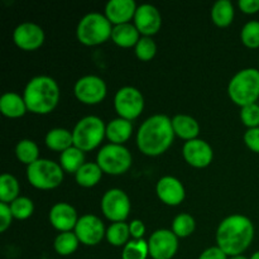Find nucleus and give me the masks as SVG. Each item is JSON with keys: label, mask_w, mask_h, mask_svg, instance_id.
<instances>
[{"label": "nucleus", "mask_w": 259, "mask_h": 259, "mask_svg": "<svg viewBox=\"0 0 259 259\" xmlns=\"http://www.w3.org/2000/svg\"><path fill=\"white\" fill-rule=\"evenodd\" d=\"M96 163L104 174L119 176L128 171L133 163V157L129 149L121 144L109 143L101 147L96 156Z\"/></svg>", "instance_id": "8"}, {"label": "nucleus", "mask_w": 259, "mask_h": 259, "mask_svg": "<svg viewBox=\"0 0 259 259\" xmlns=\"http://www.w3.org/2000/svg\"><path fill=\"white\" fill-rule=\"evenodd\" d=\"M76 99L86 105L100 104L108 94L105 81L96 75H86L78 78L73 86Z\"/></svg>", "instance_id": "11"}, {"label": "nucleus", "mask_w": 259, "mask_h": 259, "mask_svg": "<svg viewBox=\"0 0 259 259\" xmlns=\"http://www.w3.org/2000/svg\"><path fill=\"white\" fill-rule=\"evenodd\" d=\"M182 156L190 166L195 168H205L212 162L214 151L206 141L196 138L185 142L182 147Z\"/></svg>", "instance_id": "15"}, {"label": "nucleus", "mask_w": 259, "mask_h": 259, "mask_svg": "<svg viewBox=\"0 0 259 259\" xmlns=\"http://www.w3.org/2000/svg\"><path fill=\"white\" fill-rule=\"evenodd\" d=\"M65 171L60 163L47 158H39L27 166V179L38 190H53L63 181Z\"/></svg>", "instance_id": "7"}, {"label": "nucleus", "mask_w": 259, "mask_h": 259, "mask_svg": "<svg viewBox=\"0 0 259 259\" xmlns=\"http://www.w3.org/2000/svg\"><path fill=\"white\" fill-rule=\"evenodd\" d=\"M139 39H141V33L137 29L136 25L132 24V23H125V24H119L113 27L111 40L119 47H136Z\"/></svg>", "instance_id": "22"}, {"label": "nucleus", "mask_w": 259, "mask_h": 259, "mask_svg": "<svg viewBox=\"0 0 259 259\" xmlns=\"http://www.w3.org/2000/svg\"><path fill=\"white\" fill-rule=\"evenodd\" d=\"M72 137L73 146L82 152H90L98 148L106 137V125L99 116H83L76 123L72 131Z\"/></svg>", "instance_id": "6"}, {"label": "nucleus", "mask_w": 259, "mask_h": 259, "mask_svg": "<svg viewBox=\"0 0 259 259\" xmlns=\"http://www.w3.org/2000/svg\"><path fill=\"white\" fill-rule=\"evenodd\" d=\"M175 139L172 119L164 114L149 116L142 123L137 133V146L148 157L163 154L172 146Z\"/></svg>", "instance_id": "2"}, {"label": "nucleus", "mask_w": 259, "mask_h": 259, "mask_svg": "<svg viewBox=\"0 0 259 259\" xmlns=\"http://www.w3.org/2000/svg\"><path fill=\"white\" fill-rule=\"evenodd\" d=\"M133 20V24L143 37H152L162 27L161 13L152 4L138 5Z\"/></svg>", "instance_id": "16"}, {"label": "nucleus", "mask_w": 259, "mask_h": 259, "mask_svg": "<svg viewBox=\"0 0 259 259\" xmlns=\"http://www.w3.org/2000/svg\"><path fill=\"white\" fill-rule=\"evenodd\" d=\"M134 52L138 60L147 62V61H151L152 58H154L157 53V45L152 37H143L142 35L141 39L138 40V43L134 47Z\"/></svg>", "instance_id": "36"}, {"label": "nucleus", "mask_w": 259, "mask_h": 259, "mask_svg": "<svg viewBox=\"0 0 259 259\" xmlns=\"http://www.w3.org/2000/svg\"><path fill=\"white\" fill-rule=\"evenodd\" d=\"M9 206L14 219L18 220L28 219V218L32 217L33 211H34V204L27 196H19L12 204H9Z\"/></svg>", "instance_id": "34"}, {"label": "nucleus", "mask_w": 259, "mask_h": 259, "mask_svg": "<svg viewBox=\"0 0 259 259\" xmlns=\"http://www.w3.org/2000/svg\"><path fill=\"white\" fill-rule=\"evenodd\" d=\"M158 199L168 206H179L186 197V191L179 179L174 176H164L156 185Z\"/></svg>", "instance_id": "17"}, {"label": "nucleus", "mask_w": 259, "mask_h": 259, "mask_svg": "<svg viewBox=\"0 0 259 259\" xmlns=\"http://www.w3.org/2000/svg\"><path fill=\"white\" fill-rule=\"evenodd\" d=\"M240 120L248 129L259 126V104H250L240 109Z\"/></svg>", "instance_id": "37"}, {"label": "nucleus", "mask_w": 259, "mask_h": 259, "mask_svg": "<svg viewBox=\"0 0 259 259\" xmlns=\"http://www.w3.org/2000/svg\"><path fill=\"white\" fill-rule=\"evenodd\" d=\"M175 136L189 142L196 139L200 133V125L195 118L186 114H177L172 118Z\"/></svg>", "instance_id": "21"}, {"label": "nucleus", "mask_w": 259, "mask_h": 259, "mask_svg": "<svg viewBox=\"0 0 259 259\" xmlns=\"http://www.w3.org/2000/svg\"><path fill=\"white\" fill-rule=\"evenodd\" d=\"M211 20L217 27L225 28L234 20V5L230 0H218L211 7Z\"/></svg>", "instance_id": "25"}, {"label": "nucleus", "mask_w": 259, "mask_h": 259, "mask_svg": "<svg viewBox=\"0 0 259 259\" xmlns=\"http://www.w3.org/2000/svg\"><path fill=\"white\" fill-rule=\"evenodd\" d=\"M80 240H78L77 235L75 232H65L60 233L57 237L55 238L53 242V248H55L56 253L62 257H67V255L73 254L77 250Z\"/></svg>", "instance_id": "28"}, {"label": "nucleus", "mask_w": 259, "mask_h": 259, "mask_svg": "<svg viewBox=\"0 0 259 259\" xmlns=\"http://www.w3.org/2000/svg\"><path fill=\"white\" fill-rule=\"evenodd\" d=\"M129 232H131V237L133 239H143L144 234H146V225L142 220L134 219L129 224Z\"/></svg>", "instance_id": "40"}, {"label": "nucleus", "mask_w": 259, "mask_h": 259, "mask_svg": "<svg viewBox=\"0 0 259 259\" xmlns=\"http://www.w3.org/2000/svg\"><path fill=\"white\" fill-rule=\"evenodd\" d=\"M105 238L109 244L114 245V247H124L129 242V238H131L129 224H126L125 222L113 223L106 229Z\"/></svg>", "instance_id": "31"}, {"label": "nucleus", "mask_w": 259, "mask_h": 259, "mask_svg": "<svg viewBox=\"0 0 259 259\" xmlns=\"http://www.w3.org/2000/svg\"><path fill=\"white\" fill-rule=\"evenodd\" d=\"M228 95L238 106L255 104L259 99V70L253 67L238 71L228 83Z\"/></svg>", "instance_id": "4"}, {"label": "nucleus", "mask_w": 259, "mask_h": 259, "mask_svg": "<svg viewBox=\"0 0 259 259\" xmlns=\"http://www.w3.org/2000/svg\"><path fill=\"white\" fill-rule=\"evenodd\" d=\"M114 108L119 118L134 120L144 109V98L134 86H123L114 96Z\"/></svg>", "instance_id": "9"}, {"label": "nucleus", "mask_w": 259, "mask_h": 259, "mask_svg": "<svg viewBox=\"0 0 259 259\" xmlns=\"http://www.w3.org/2000/svg\"><path fill=\"white\" fill-rule=\"evenodd\" d=\"M103 174V169L99 167L96 162H86L75 174V180L77 185L89 189V187L96 186L100 182Z\"/></svg>", "instance_id": "26"}, {"label": "nucleus", "mask_w": 259, "mask_h": 259, "mask_svg": "<svg viewBox=\"0 0 259 259\" xmlns=\"http://www.w3.org/2000/svg\"><path fill=\"white\" fill-rule=\"evenodd\" d=\"M20 186L18 180L10 174H3L0 176V201L4 204H12L19 197Z\"/></svg>", "instance_id": "29"}, {"label": "nucleus", "mask_w": 259, "mask_h": 259, "mask_svg": "<svg viewBox=\"0 0 259 259\" xmlns=\"http://www.w3.org/2000/svg\"><path fill=\"white\" fill-rule=\"evenodd\" d=\"M60 96L61 91L57 81L46 75L30 78L23 93L28 111L38 115H46L55 110Z\"/></svg>", "instance_id": "3"}, {"label": "nucleus", "mask_w": 259, "mask_h": 259, "mask_svg": "<svg viewBox=\"0 0 259 259\" xmlns=\"http://www.w3.org/2000/svg\"><path fill=\"white\" fill-rule=\"evenodd\" d=\"M75 207L67 202H57L50 210V223L60 233L72 232L78 222Z\"/></svg>", "instance_id": "18"}, {"label": "nucleus", "mask_w": 259, "mask_h": 259, "mask_svg": "<svg viewBox=\"0 0 259 259\" xmlns=\"http://www.w3.org/2000/svg\"><path fill=\"white\" fill-rule=\"evenodd\" d=\"M15 156L18 161L29 166L39 159V148L32 139H22L15 146Z\"/></svg>", "instance_id": "30"}, {"label": "nucleus", "mask_w": 259, "mask_h": 259, "mask_svg": "<svg viewBox=\"0 0 259 259\" xmlns=\"http://www.w3.org/2000/svg\"><path fill=\"white\" fill-rule=\"evenodd\" d=\"M229 259H249V258L244 257V255H237V257H232V258H229Z\"/></svg>", "instance_id": "44"}, {"label": "nucleus", "mask_w": 259, "mask_h": 259, "mask_svg": "<svg viewBox=\"0 0 259 259\" xmlns=\"http://www.w3.org/2000/svg\"><path fill=\"white\" fill-rule=\"evenodd\" d=\"M132 133H133V124L126 119L116 118L106 124V138L113 144L123 146L131 138Z\"/></svg>", "instance_id": "23"}, {"label": "nucleus", "mask_w": 259, "mask_h": 259, "mask_svg": "<svg viewBox=\"0 0 259 259\" xmlns=\"http://www.w3.org/2000/svg\"><path fill=\"white\" fill-rule=\"evenodd\" d=\"M240 40L248 48H259V20L245 23L240 32Z\"/></svg>", "instance_id": "35"}, {"label": "nucleus", "mask_w": 259, "mask_h": 259, "mask_svg": "<svg viewBox=\"0 0 259 259\" xmlns=\"http://www.w3.org/2000/svg\"><path fill=\"white\" fill-rule=\"evenodd\" d=\"M13 219L14 217H13L9 205L0 202V233L7 232L8 228L12 225Z\"/></svg>", "instance_id": "39"}, {"label": "nucleus", "mask_w": 259, "mask_h": 259, "mask_svg": "<svg viewBox=\"0 0 259 259\" xmlns=\"http://www.w3.org/2000/svg\"><path fill=\"white\" fill-rule=\"evenodd\" d=\"M113 24L109 22L105 14L93 12L83 15L76 28L77 40L83 46H99L111 38Z\"/></svg>", "instance_id": "5"}, {"label": "nucleus", "mask_w": 259, "mask_h": 259, "mask_svg": "<svg viewBox=\"0 0 259 259\" xmlns=\"http://www.w3.org/2000/svg\"><path fill=\"white\" fill-rule=\"evenodd\" d=\"M238 7L245 14H255L259 12V0H239Z\"/></svg>", "instance_id": "42"}, {"label": "nucleus", "mask_w": 259, "mask_h": 259, "mask_svg": "<svg viewBox=\"0 0 259 259\" xmlns=\"http://www.w3.org/2000/svg\"><path fill=\"white\" fill-rule=\"evenodd\" d=\"M46 146L56 152H65L73 146L72 132L65 128H53L48 131L45 138Z\"/></svg>", "instance_id": "24"}, {"label": "nucleus", "mask_w": 259, "mask_h": 259, "mask_svg": "<svg viewBox=\"0 0 259 259\" xmlns=\"http://www.w3.org/2000/svg\"><path fill=\"white\" fill-rule=\"evenodd\" d=\"M254 239V225L249 218L240 214L227 217L217 229L218 247L228 255L237 257L249 248Z\"/></svg>", "instance_id": "1"}, {"label": "nucleus", "mask_w": 259, "mask_h": 259, "mask_svg": "<svg viewBox=\"0 0 259 259\" xmlns=\"http://www.w3.org/2000/svg\"><path fill=\"white\" fill-rule=\"evenodd\" d=\"M196 222L194 217L187 212H181L172 222V232L177 238H187L195 232Z\"/></svg>", "instance_id": "32"}, {"label": "nucleus", "mask_w": 259, "mask_h": 259, "mask_svg": "<svg viewBox=\"0 0 259 259\" xmlns=\"http://www.w3.org/2000/svg\"><path fill=\"white\" fill-rule=\"evenodd\" d=\"M137 8L134 0H110L105 5V17L114 25L125 24L134 19Z\"/></svg>", "instance_id": "19"}, {"label": "nucleus", "mask_w": 259, "mask_h": 259, "mask_svg": "<svg viewBox=\"0 0 259 259\" xmlns=\"http://www.w3.org/2000/svg\"><path fill=\"white\" fill-rule=\"evenodd\" d=\"M199 259H228V255L218 245H215V247H210L205 249L200 254Z\"/></svg>", "instance_id": "41"}, {"label": "nucleus", "mask_w": 259, "mask_h": 259, "mask_svg": "<svg viewBox=\"0 0 259 259\" xmlns=\"http://www.w3.org/2000/svg\"><path fill=\"white\" fill-rule=\"evenodd\" d=\"M46 34L40 25L33 22H23L13 32L15 46L23 51H35L45 43Z\"/></svg>", "instance_id": "14"}, {"label": "nucleus", "mask_w": 259, "mask_h": 259, "mask_svg": "<svg viewBox=\"0 0 259 259\" xmlns=\"http://www.w3.org/2000/svg\"><path fill=\"white\" fill-rule=\"evenodd\" d=\"M243 139H244L245 146H247L250 151L259 154V126L258 128L247 129Z\"/></svg>", "instance_id": "38"}, {"label": "nucleus", "mask_w": 259, "mask_h": 259, "mask_svg": "<svg viewBox=\"0 0 259 259\" xmlns=\"http://www.w3.org/2000/svg\"><path fill=\"white\" fill-rule=\"evenodd\" d=\"M0 111L7 118L17 119L22 118L28 111V108L23 96L9 91V93L3 94L0 98Z\"/></svg>", "instance_id": "20"}, {"label": "nucleus", "mask_w": 259, "mask_h": 259, "mask_svg": "<svg viewBox=\"0 0 259 259\" xmlns=\"http://www.w3.org/2000/svg\"><path fill=\"white\" fill-rule=\"evenodd\" d=\"M85 152L72 146L60 154V164L67 174L75 175L85 164Z\"/></svg>", "instance_id": "27"}, {"label": "nucleus", "mask_w": 259, "mask_h": 259, "mask_svg": "<svg viewBox=\"0 0 259 259\" xmlns=\"http://www.w3.org/2000/svg\"><path fill=\"white\" fill-rule=\"evenodd\" d=\"M73 232L77 235L81 244L88 245V247L98 245L106 235V229L104 223L101 222L100 218L93 214L82 215L78 219Z\"/></svg>", "instance_id": "13"}, {"label": "nucleus", "mask_w": 259, "mask_h": 259, "mask_svg": "<svg viewBox=\"0 0 259 259\" xmlns=\"http://www.w3.org/2000/svg\"><path fill=\"white\" fill-rule=\"evenodd\" d=\"M249 259H259V250H257V252L253 253V254L250 255Z\"/></svg>", "instance_id": "43"}, {"label": "nucleus", "mask_w": 259, "mask_h": 259, "mask_svg": "<svg viewBox=\"0 0 259 259\" xmlns=\"http://www.w3.org/2000/svg\"><path fill=\"white\" fill-rule=\"evenodd\" d=\"M148 248L152 259H172L179 250V238L172 230L158 229L149 237Z\"/></svg>", "instance_id": "12"}, {"label": "nucleus", "mask_w": 259, "mask_h": 259, "mask_svg": "<svg viewBox=\"0 0 259 259\" xmlns=\"http://www.w3.org/2000/svg\"><path fill=\"white\" fill-rule=\"evenodd\" d=\"M149 257L148 242L144 239H132L123 247L121 259H147Z\"/></svg>", "instance_id": "33"}, {"label": "nucleus", "mask_w": 259, "mask_h": 259, "mask_svg": "<svg viewBox=\"0 0 259 259\" xmlns=\"http://www.w3.org/2000/svg\"><path fill=\"white\" fill-rule=\"evenodd\" d=\"M101 211L108 220L113 223H123L131 212V200L120 189H110L101 197Z\"/></svg>", "instance_id": "10"}]
</instances>
